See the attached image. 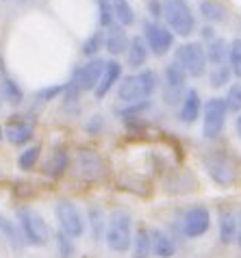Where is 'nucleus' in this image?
I'll list each match as a JSON object with an SVG mask.
<instances>
[{"label": "nucleus", "mask_w": 241, "mask_h": 258, "mask_svg": "<svg viewBox=\"0 0 241 258\" xmlns=\"http://www.w3.org/2000/svg\"><path fill=\"white\" fill-rule=\"evenodd\" d=\"M159 85V76L154 70H144L137 74L126 76L117 87V98L124 104H137V102H146L148 98L154 94Z\"/></svg>", "instance_id": "f257e3e1"}, {"label": "nucleus", "mask_w": 241, "mask_h": 258, "mask_svg": "<svg viewBox=\"0 0 241 258\" xmlns=\"http://www.w3.org/2000/svg\"><path fill=\"white\" fill-rule=\"evenodd\" d=\"M107 247L115 254H126L133 245V217L126 211H113L107 219L104 232Z\"/></svg>", "instance_id": "f03ea898"}, {"label": "nucleus", "mask_w": 241, "mask_h": 258, "mask_svg": "<svg viewBox=\"0 0 241 258\" xmlns=\"http://www.w3.org/2000/svg\"><path fill=\"white\" fill-rule=\"evenodd\" d=\"M18 226H20V230H22L28 245L44 247L46 243L50 241V228H48L44 217L35 209H28V206L18 209Z\"/></svg>", "instance_id": "7ed1b4c3"}, {"label": "nucleus", "mask_w": 241, "mask_h": 258, "mask_svg": "<svg viewBox=\"0 0 241 258\" xmlns=\"http://www.w3.org/2000/svg\"><path fill=\"white\" fill-rule=\"evenodd\" d=\"M163 18L167 26L180 37H189L196 31V18L187 0H163Z\"/></svg>", "instance_id": "20e7f679"}, {"label": "nucleus", "mask_w": 241, "mask_h": 258, "mask_svg": "<svg viewBox=\"0 0 241 258\" xmlns=\"http://www.w3.org/2000/svg\"><path fill=\"white\" fill-rule=\"evenodd\" d=\"M226 115H228V106L224 98H209L207 104L202 106V135L204 139L215 141L224 133Z\"/></svg>", "instance_id": "39448f33"}, {"label": "nucleus", "mask_w": 241, "mask_h": 258, "mask_svg": "<svg viewBox=\"0 0 241 258\" xmlns=\"http://www.w3.org/2000/svg\"><path fill=\"white\" fill-rule=\"evenodd\" d=\"M104 174H107V167H104V161L98 152L87 150V148L76 152V156H74V176L76 178H81L85 182H100Z\"/></svg>", "instance_id": "423d86ee"}, {"label": "nucleus", "mask_w": 241, "mask_h": 258, "mask_svg": "<svg viewBox=\"0 0 241 258\" xmlns=\"http://www.w3.org/2000/svg\"><path fill=\"white\" fill-rule=\"evenodd\" d=\"M54 215H56V221H59V228L61 232H66L70 239H81L85 234V219L72 200H59L54 204Z\"/></svg>", "instance_id": "0eeeda50"}, {"label": "nucleus", "mask_w": 241, "mask_h": 258, "mask_svg": "<svg viewBox=\"0 0 241 258\" xmlns=\"http://www.w3.org/2000/svg\"><path fill=\"white\" fill-rule=\"evenodd\" d=\"M176 66H178L187 76H202L204 70H207V52L200 44L196 41H187L176 48Z\"/></svg>", "instance_id": "6e6552de"}, {"label": "nucleus", "mask_w": 241, "mask_h": 258, "mask_svg": "<svg viewBox=\"0 0 241 258\" xmlns=\"http://www.w3.org/2000/svg\"><path fill=\"white\" fill-rule=\"evenodd\" d=\"M178 221H180V232L185 239H200L211 228V213L207 206L196 204L183 213Z\"/></svg>", "instance_id": "1a4fd4ad"}, {"label": "nucleus", "mask_w": 241, "mask_h": 258, "mask_svg": "<svg viewBox=\"0 0 241 258\" xmlns=\"http://www.w3.org/2000/svg\"><path fill=\"white\" fill-rule=\"evenodd\" d=\"M185 83H187V74L176 63L165 66V70H163V102L167 106L180 104L187 94Z\"/></svg>", "instance_id": "9d476101"}, {"label": "nucleus", "mask_w": 241, "mask_h": 258, "mask_svg": "<svg viewBox=\"0 0 241 258\" xmlns=\"http://www.w3.org/2000/svg\"><path fill=\"white\" fill-rule=\"evenodd\" d=\"M144 39L148 44V50H152L157 56H163L167 54V50L174 44V33L167 26L150 20V22L144 24Z\"/></svg>", "instance_id": "9b49d317"}, {"label": "nucleus", "mask_w": 241, "mask_h": 258, "mask_svg": "<svg viewBox=\"0 0 241 258\" xmlns=\"http://www.w3.org/2000/svg\"><path fill=\"white\" fill-rule=\"evenodd\" d=\"M104 66H107V61H102V59L96 56V59H91L89 63H85V66H81L74 72L72 81L76 83V87H79L81 91H94L98 87V83H100V78H102Z\"/></svg>", "instance_id": "f8f14e48"}, {"label": "nucleus", "mask_w": 241, "mask_h": 258, "mask_svg": "<svg viewBox=\"0 0 241 258\" xmlns=\"http://www.w3.org/2000/svg\"><path fill=\"white\" fill-rule=\"evenodd\" d=\"M204 167H207V174L211 176V180L219 184V187H230L235 182V167L224 156H207L204 159Z\"/></svg>", "instance_id": "ddd939ff"}, {"label": "nucleus", "mask_w": 241, "mask_h": 258, "mask_svg": "<svg viewBox=\"0 0 241 258\" xmlns=\"http://www.w3.org/2000/svg\"><path fill=\"white\" fill-rule=\"evenodd\" d=\"M217 236L222 245H232L237 241V213L232 209H222L217 215Z\"/></svg>", "instance_id": "4468645a"}, {"label": "nucleus", "mask_w": 241, "mask_h": 258, "mask_svg": "<svg viewBox=\"0 0 241 258\" xmlns=\"http://www.w3.org/2000/svg\"><path fill=\"white\" fill-rule=\"evenodd\" d=\"M200 113H202V102H200V94L196 89H187L185 98L180 102V109H178V119L180 124H196L200 119Z\"/></svg>", "instance_id": "2eb2a0df"}, {"label": "nucleus", "mask_w": 241, "mask_h": 258, "mask_svg": "<svg viewBox=\"0 0 241 258\" xmlns=\"http://www.w3.org/2000/svg\"><path fill=\"white\" fill-rule=\"evenodd\" d=\"M150 241H152L154 258H172L176 254V239L167 230H163V228H152Z\"/></svg>", "instance_id": "dca6fc26"}, {"label": "nucleus", "mask_w": 241, "mask_h": 258, "mask_svg": "<svg viewBox=\"0 0 241 258\" xmlns=\"http://www.w3.org/2000/svg\"><path fill=\"white\" fill-rule=\"evenodd\" d=\"M129 44H131V39H129V35H126L124 26L113 24L111 28H107V33H104V48H107L111 54L126 52V50H129Z\"/></svg>", "instance_id": "f3484780"}, {"label": "nucleus", "mask_w": 241, "mask_h": 258, "mask_svg": "<svg viewBox=\"0 0 241 258\" xmlns=\"http://www.w3.org/2000/svg\"><path fill=\"white\" fill-rule=\"evenodd\" d=\"M119 76H122V66H119L117 61H107L100 83H98V87L94 89V96H96L98 100H102V98L113 89V85L119 81Z\"/></svg>", "instance_id": "a211bd4d"}, {"label": "nucleus", "mask_w": 241, "mask_h": 258, "mask_svg": "<svg viewBox=\"0 0 241 258\" xmlns=\"http://www.w3.org/2000/svg\"><path fill=\"white\" fill-rule=\"evenodd\" d=\"M33 135H35V128L28 121H9L5 128V137L13 146H24V143L33 139Z\"/></svg>", "instance_id": "6ab92c4d"}, {"label": "nucleus", "mask_w": 241, "mask_h": 258, "mask_svg": "<svg viewBox=\"0 0 241 258\" xmlns=\"http://www.w3.org/2000/svg\"><path fill=\"white\" fill-rule=\"evenodd\" d=\"M70 167V154L66 148H56L54 152L48 156V161L44 165V174L50 178H61Z\"/></svg>", "instance_id": "aec40b11"}, {"label": "nucleus", "mask_w": 241, "mask_h": 258, "mask_svg": "<svg viewBox=\"0 0 241 258\" xmlns=\"http://www.w3.org/2000/svg\"><path fill=\"white\" fill-rule=\"evenodd\" d=\"M0 234L9 241V245L13 249H22L26 245V239H24L22 230H20V226L16 221H11L9 217H5V215H0Z\"/></svg>", "instance_id": "412c9836"}, {"label": "nucleus", "mask_w": 241, "mask_h": 258, "mask_svg": "<svg viewBox=\"0 0 241 258\" xmlns=\"http://www.w3.org/2000/svg\"><path fill=\"white\" fill-rule=\"evenodd\" d=\"M87 219H89V228H91V239L96 243H100L104 239V232H107V215L100 206H89L87 209Z\"/></svg>", "instance_id": "4be33fe9"}, {"label": "nucleus", "mask_w": 241, "mask_h": 258, "mask_svg": "<svg viewBox=\"0 0 241 258\" xmlns=\"http://www.w3.org/2000/svg\"><path fill=\"white\" fill-rule=\"evenodd\" d=\"M133 258H150L152 256V241H150V230L148 228H139L133 234Z\"/></svg>", "instance_id": "5701e85b"}, {"label": "nucleus", "mask_w": 241, "mask_h": 258, "mask_svg": "<svg viewBox=\"0 0 241 258\" xmlns=\"http://www.w3.org/2000/svg\"><path fill=\"white\" fill-rule=\"evenodd\" d=\"M0 96H3L9 104H20L24 100V94L20 89V85L13 81V78L3 70V76H0Z\"/></svg>", "instance_id": "b1692460"}, {"label": "nucleus", "mask_w": 241, "mask_h": 258, "mask_svg": "<svg viewBox=\"0 0 241 258\" xmlns=\"http://www.w3.org/2000/svg\"><path fill=\"white\" fill-rule=\"evenodd\" d=\"M126 54H129V66L131 68H141L144 63L148 61V44L144 37H133L131 44H129V50H126Z\"/></svg>", "instance_id": "393cba45"}, {"label": "nucleus", "mask_w": 241, "mask_h": 258, "mask_svg": "<svg viewBox=\"0 0 241 258\" xmlns=\"http://www.w3.org/2000/svg\"><path fill=\"white\" fill-rule=\"evenodd\" d=\"M230 54V46L224 39H213L207 46V61H211L213 66H226Z\"/></svg>", "instance_id": "a878e982"}, {"label": "nucleus", "mask_w": 241, "mask_h": 258, "mask_svg": "<svg viewBox=\"0 0 241 258\" xmlns=\"http://www.w3.org/2000/svg\"><path fill=\"white\" fill-rule=\"evenodd\" d=\"M113 7V13H115V22L119 26H131L135 22V11L129 5V0H109Z\"/></svg>", "instance_id": "bb28decb"}, {"label": "nucleus", "mask_w": 241, "mask_h": 258, "mask_svg": "<svg viewBox=\"0 0 241 258\" xmlns=\"http://www.w3.org/2000/svg\"><path fill=\"white\" fill-rule=\"evenodd\" d=\"M200 13L204 20L209 22H222L224 16H226V9L217 0H200Z\"/></svg>", "instance_id": "cd10ccee"}, {"label": "nucleus", "mask_w": 241, "mask_h": 258, "mask_svg": "<svg viewBox=\"0 0 241 258\" xmlns=\"http://www.w3.org/2000/svg\"><path fill=\"white\" fill-rule=\"evenodd\" d=\"M230 76H232L230 66H213V70L209 72V85L213 89H222L224 85H228Z\"/></svg>", "instance_id": "c85d7f7f"}, {"label": "nucleus", "mask_w": 241, "mask_h": 258, "mask_svg": "<svg viewBox=\"0 0 241 258\" xmlns=\"http://www.w3.org/2000/svg\"><path fill=\"white\" fill-rule=\"evenodd\" d=\"M39 156H41V146H31V148H26L24 152L18 156V167L22 169V171H31L35 165H37Z\"/></svg>", "instance_id": "c756f323"}, {"label": "nucleus", "mask_w": 241, "mask_h": 258, "mask_svg": "<svg viewBox=\"0 0 241 258\" xmlns=\"http://www.w3.org/2000/svg\"><path fill=\"white\" fill-rule=\"evenodd\" d=\"M102 46H104V33H102V31H96L94 35H89V37L85 39V44H83V54H85V56H94Z\"/></svg>", "instance_id": "7c9ffc66"}, {"label": "nucleus", "mask_w": 241, "mask_h": 258, "mask_svg": "<svg viewBox=\"0 0 241 258\" xmlns=\"http://www.w3.org/2000/svg\"><path fill=\"white\" fill-rule=\"evenodd\" d=\"M98 3V13H100V26L104 28H111L113 24H115V13H113V7L109 0H96Z\"/></svg>", "instance_id": "2f4dec72"}, {"label": "nucleus", "mask_w": 241, "mask_h": 258, "mask_svg": "<svg viewBox=\"0 0 241 258\" xmlns=\"http://www.w3.org/2000/svg\"><path fill=\"white\" fill-rule=\"evenodd\" d=\"M56 249H59L61 258H72L74 256V239H70L66 232H56Z\"/></svg>", "instance_id": "473e14b6"}, {"label": "nucleus", "mask_w": 241, "mask_h": 258, "mask_svg": "<svg viewBox=\"0 0 241 258\" xmlns=\"http://www.w3.org/2000/svg\"><path fill=\"white\" fill-rule=\"evenodd\" d=\"M228 61H230V70L239 81H241V39H235L230 44V54H228Z\"/></svg>", "instance_id": "72a5a7b5"}, {"label": "nucleus", "mask_w": 241, "mask_h": 258, "mask_svg": "<svg viewBox=\"0 0 241 258\" xmlns=\"http://www.w3.org/2000/svg\"><path fill=\"white\" fill-rule=\"evenodd\" d=\"M63 91H66V85H52V87H44V89H39L37 94H35V100H37L39 104H46V102H50V100L59 98Z\"/></svg>", "instance_id": "f704fd0d"}, {"label": "nucleus", "mask_w": 241, "mask_h": 258, "mask_svg": "<svg viewBox=\"0 0 241 258\" xmlns=\"http://www.w3.org/2000/svg\"><path fill=\"white\" fill-rule=\"evenodd\" d=\"M224 100H226V106H228L230 113H239L241 111V83L232 85Z\"/></svg>", "instance_id": "c9c22d12"}, {"label": "nucleus", "mask_w": 241, "mask_h": 258, "mask_svg": "<svg viewBox=\"0 0 241 258\" xmlns=\"http://www.w3.org/2000/svg\"><path fill=\"white\" fill-rule=\"evenodd\" d=\"M104 131V117L100 115V113H96V115H91L87 121H85V133L87 135H100Z\"/></svg>", "instance_id": "e433bc0d"}, {"label": "nucleus", "mask_w": 241, "mask_h": 258, "mask_svg": "<svg viewBox=\"0 0 241 258\" xmlns=\"http://www.w3.org/2000/svg\"><path fill=\"white\" fill-rule=\"evenodd\" d=\"M148 13L154 18V22H157V18L163 16V0H148Z\"/></svg>", "instance_id": "4c0bfd02"}, {"label": "nucleus", "mask_w": 241, "mask_h": 258, "mask_svg": "<svg viewBox=\"0 0 241 258\" xmlns=\"http://www.w3.org/2000/svg\"><path fill=\"white\" fill-rule=\"evenodd\" d=\"M202 37L209 39V41H213V39H215V31H213L211 26H204V28H202Z\"/></svg>", "instance_id": "58836bf2"}, {"label": "nucleus", "mask_w": 241, "mask_h": 258, "mask_svg": "<svg viewBox=\"0 0 241 258\" xmlns=\"http://www.w3.org/2000/svg\"><path fill=\"white\" fill-rule=\"evenodd\" d=\"M235 243H237V247L241 249V211L237 213V241Z\"/></svg>", "instance_id": "ea45409f"}, {"label": "nucleus", "mask_w": 241, "mask_h": 258, "mask_svg": "<svg viewBox=\"0 0 241 258\" xmlns=\"http://www.w3.org/2000/svg\"><path fill=\"white\" fill-rule=\"evenodd\" d=\"M235 131H237V137L241 139V115L235 119Z\"/></svg>", "instance_id": "a19ab883"}, {"label": "nucleus", "mask_w": 241, "mask_h": 258, "mask_svg": "<svg viewBox=\"0 0 241 258\" xmlns=\"http://www.w3.org/2000/svg\"><path fill=\"white\" fill-rule=\"evenodd\" d=\"M3 135H5V133H3V131H0V139H3Z\"/></svg>", "instance_id": "79ce46f5"}, {"label": "nucleus", "mask_w": 241, "mask_h": 258, "mask_svg": "<svg viewBox=\"0 0 241 258\" xmlns=\"http://www.w3.org/2000/svg\"><path fill=\"white\" fill-rule=\"evenodd\" d=\"M0 104H3V100H0Z\"/></svg>", "instance_id": "37998d69"}]
</instances>
